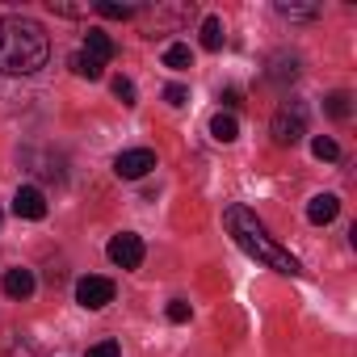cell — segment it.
<instances>
[{
    "mask_svg": "<svg viewBox=\"0 0 357 357\" xmlns=\"http://www.w3.org/2000/svg\"><path fill=\"white\" fill-rule=\"evenodd\" d=\"M51 55L47 30L34 17H0V76H34Z\"/></svg>",
    "mask_w": 357,
    "mask_h": 357,
    "instance_id": "1",
    "label": "cell"
},
{
    "mask_svg": "<svg viewBox=\"0 0 357 357\" xmlns=\"http://www.w3.org/2000/svg\"><path fill=\"white\" fill-rule=\"evenodd\" d=\"M223 223H227V231H231V240L252 257V261H261V265H269V269H278V273H290V278H298L303 273V265L265 231V223L248 211V206H227V215H223Z\"/></svg>",
    "mask_w": 357,
    "mask_h": 357,
    "instance_id": "2",
    "label": "cell"
},
{
    "mask_svg": "<svg viewBox=\"0 0 357 357\" xmlns=\"http://www.w3.org/2000/svg\"><path fill=\"white\" fill-rule=\"evenodd\" d=\"M273 143L278 147H294L303 135H307V105L303 101H286L278 114H273Z\"/></svg>",
    "mask_w": 357,
    "mask_h": 357,
    "instance_id": "3",
    "label": "cell"
},
{
    "mask_svg": "<svg viewBox=\"0 0 357 357\" xmlns=\"http://www.w3.org/2000/svg\"><path fill=\"white\" fill-rule=\"evenodd\" d=\"M76 303L89 307V311L109 307V303H114V282H109V278H97V273L80 278V282H76Z\"/></svg>",
    "mask_w": 357,
    "mask_h": 357,
    "instance_id": "4",
    "label": "cell"
},
{
    "mask_svg": "<svg viewBox=\"0 0 357 357\" xmlns=\"http://www.w3.org/2000/svg\"><path fill=\"white\" fill-rule=\"evenodd\" d=\"M155 168V151L151 147H130L114 160V172L122 176V181H139V176H147Z\"/></svg>",
    "mask_w": 357,
    "mask_h": 357,
    "instance_id": "5",
    "label": "cell"
},
{
    "mask_svg": "<svg viewBox=\"0 0 357 357\" xmlns=\"http://www.w3.org/2000/svg\"><path fill=\"white\" fill-rule=\"evenodd\" d=\"M105 252H109V261H114L118 269H139V265H143V240H139V236H130V231L114 236Z\"/></svg>",
    "mask_w": 357,
    "mask_h": 357,
    "instance_id": "6",
    "label": "cell"
},
{
    "mask_svg": "<svg viewBox=\"0 0 357 357\" xmlns=\"http://www.w3.org/2000/svg\"><path fill=\"white\" fill-rule=\"evenodd\" d=\"M13 215H17V219H30V223L47 219V198H43V190H38V185H22V190L13 194Z\"/></svg>",
    "mask_w": 357,
    "mask_h": 357,
    "instance_id": "7",
    "label": "cell"
},
{
    "mask_svg": "<svg viewBox=\"0 0 357 357\" xmlns=\"http://www.w3.org/2000/svg\"><path fill=\"white\" fill-rule=\"evenodd\" d=\"M336 215H340V198H336V194H315V198L307 202V219H311L315 227L332 223Z\"/></svg>",
    "mask_w": 357,
    "mask_h": 357,
    "instance_id": "8",
    "label": "cell"
},
{
    "mask_svg": "<svg viewBox=\"0 0 357 357\" xmlns=\"http://www.w3.org/2000/svg\"><path fill=\"white\" fill-rule=\"evenodd\" d=\"M80 51H84L89 59H97V63H109L118 47H114V38H109L105 30H89V38H84V47H80Z\"/></svg>",
    "mask_w": 357,
    "mask_h": 357,
    "instance_id": "9",
    "label": "cell"
},
{
    "mask_svg": "<svg viewBox=\"0 0 357 357\" xmlns=\"http://www.w3.org/2000/svg\"><path fill=\"white\" fill-rule=\"evenodd\" d=\"M34 286H38V282H34V273H30V269H9V273H5V294H9V298H17V303H22V298H30V294H34Z\"/></svg>",
    "mask_w": 357,
    "mask_h": 357,
    "instance_id": "10",
    "label": "cell"
},
{
    "mask_svg": "<svg viewBox=\"0 0 357 357\" xmlns=\"http://www.w3.org/2000/svg\"><path fill=\"white\" fill-rule=\"evenodd\" d=\"M273 9H278V17H286V22H315V17L324 13L319 5H286V0H278Z\"/></svg>",
    "mask_w": 357,
    "mask_h": 357,
    "instance_id": "11",
    "label": "cell"
},
{
    "mask_svg": "<svg viewBox=\"0 0 357 357\" xmlns=\"http://www.w3.org/2000/svg\"><path fill=\"white\" fill-rule=\"evenodd\" d=\"M298 76V55H273V68H269V80L273 84H286Z\"/></svg>",
    "mask_w": 357,
    "mask_h": 357,
    "instance_id": "12",
    "label": "cell"
},
{
    "mask_svg": "<svg viewBox=\"0 0 357 357\" xmlns=\"http://www.w3.org/2000/svg\"><path fill=\"white\" fill-rule=\"evenodd\" d=\"M211 135H215L219 143H236V139H240V122H236L231 114H215V118H211Z\"/></svg>",
    "mask_w": 357,
    "mask_h": 357,
    "instance_id": "13",
    "label": "cell"
},
{
    "mask_svg": "<svg viewBox=\"0 0 357 357\" xmlns=\"http://www.w3.org/2000/svg\"><path fill=\"white\" fill-rule=\"evenodd\" d=\"M164 68H172V72H185V68H194V51H190L185 43H172V47L164 51Z\"/></svg>",
    "mask_w": 357,
    "mask_h": 357,
    "instance_id": "14",
    "label": "cell"
},
{
    "mask_svg": "<svg viewBox=\"0 0 357 357\" xmlns=\"http://www.w3.org/2000/svg\"><path fill=\"white\" fill-rule=\"evenodd\" d=\"M72 72L84 76V80H101V76H105V63H97V59H89L84 51H76V55H72Z\"/></svg>",
    "mask_w": 357,
    "mask_h": 357,
    "instance_id": "15",
    "label": "cell"
},
{
    "mask_svg": "<svg viewBox=\"0 0 357 357\" xmlns=\"http://www.w3.org/2000/svg\"><path fill=\"white\" fill-rule=\"evenodd\" d=\"M101 17H109V22H126V17H135L139 9L135 5H118V0H97V5H93Z\"/></svg>",
    "mask_w": 357,
    "mask_h": 357,
    "instance_id": "16",
    "label": "cell"
},
{
    "mask_svg": "<svg viewBox=\"0 0 357 357\" xmlns=\"http://www.w3.org/2000/svg\"><path fill=\"white\" fill-rule=\"evenodd\" d=\"M202 47H206V51H219V47H223V22H219V17H206V22H202Z\"/></svg>",
    "mask_w": 357,
    "mask_h": 357,
    "instance_id": "17",
    "label": "cell"
},
{
    "mask_svg": "<svg viewBox=\"0 0 357 357\" xmlns=\"http://www.w3.org/2000/svg\"><path fill=\"white\" fill-rule=\"evenodd\" d=\"M324 109H328V118L344 122V118H349V93H332V97L324 101Z\"/></svg>",
    "mask_w": 357,
    "mask_h": 357,
    "instance_id": "18",
    "label": "cell"
},
{
    "mask_svg": "<svg viewBox=\"0 0 357 357\" xmlns=\"http://www.w3.org/2000/svg\"><path fill=\"white\" fill-rule=\"evenodd\" d=\"M311 151H315V160H336V155H340L336 139H328V135H319V139L311 143Z\"/></svg>",
    "mask_w": 357,
    "mask_h": 357,
    "instance_id": "19",
    "label": "cell"
},
{
    "mask_svg": "<svg viewBox=\"0 0 357 357\" xmlns=\"http://www.w3.org/2000/svg\"><path fill=\"white\" fill-rule=\"evenodd\" d=\"M114 97H118L122 105H135V84H130L126 76H118V80H114Z\"/></svg>",
    "mask_w": 357,
    "mask_h": 357,
    "instance_id": "20",
    "label": "cell"
},
{
    "mask_svg": "<svg viewBox=\"0 0 357 357\" xmlns=\"http://www.w3.org/2000/svg\"><path fill=\"white\" fill-rule=\"evenodd\" d=\"M168 319H172V324H185V319H190V303H185V298H172V303H168Z\"/></svg>",
    "mask_w": 357,
    "mask_h": 357,
    "instance_id": "21",
    "label": "cell"
},
{
    "mask_svg": "<svg viewBox=\"0 0 357 357\" xmlns=\"http://www.w3.org/2000/svg\"><path fill=\"white\" fill-rule=\"evenodd\" d=\"M164 101H168V105H185V101H190V89H185V84H168V89H164Z\"/></svg>",
    "mask_w": 357,
    "mask_h": 357,
    "instance_id": "22",
    "label": "cell"
},
{
    "mask_svg": "<svg viewBox=\"0 0 357 357\" xmlns=\"http://www.w3.org/2000/svg\"><path fill=\"white\" fill-rule=\"evenodd\" d=\"M89 357H122V353H118V340H101L89 349Z\"/></svg>",
    "mask_w": 357,
    "mask_h": 357,
    "instance_id": "23",
    "label": "cell"
},
{
    "mask_svg": "<svg viewBox=\"0 0 357 357\" xmlns=\"http://www.w3.org/2000/svg\"><path fill=\"white\" fill-rule=\"evenodd\" d=\"M51 9H55L59 17H84V13H89L84 5H59V0H51Z\"/></svg>",
    "mask_w": 357,
    "mask_h": 357,
    "instance_id": "24",
    "label": "cell"
},
{
    "mask_svg": "<svg viewBox=\"0 0 357 357\" xmlns=\"http://www.w3.org/2000/svg\"><path fill=\"white\" fill-rule=\"evenodd\" d=\"M0 223H5V215H0Z\"/></svg>",
    "mask_w": 357,
    "mask_h": 357,
    "instance_id": "25",
    "label": "cell"
}]
</instances>
